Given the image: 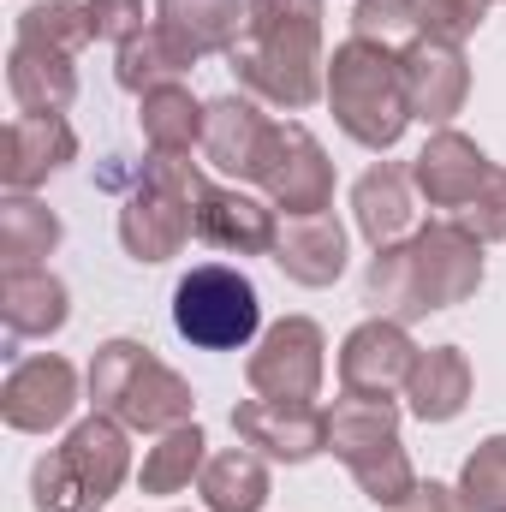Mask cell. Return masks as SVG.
Segmentation results:
<instances>
[{
	"label": "cell",
	"mask_w": 506,
	"mask_h": 512,
	"mask_svg": "<svg viewBox=\"0 0 506 512\" xmlns=\"http://www.w3.org/2000/svg\"><path fill=\"white\" fill-rule=\"evenodd\" d=\"M245 36L322 54V0H251V24H245Z\"/></svg>",
	"instance_id": "31"
},
{
	"label": "cell",
	"mask_w": 506,
	"mask_h": 512,
	"mask_svg": "<svg viewBox=\"0 0 506 512\" xmlns=\"http://www.w3.org/2000/svg\"><path fill=\"white\" fill-rule=\"evenodd\" d=\"M411 364H417V346H411L405 322L370 316L340 346V393H352V399H393L411 382Z\"/></svg>",
	"instance_id": "10"
},
{
	"label": "cell",
	"mask_w": 506,
	"mask_h": 512,
	"mask_svg": "<svg viewBox=\"0 0 506 512\" xmlns=\"http://www.w3.org/2000/svg\"><path fill=\"white\" fill-rule=\"evenodd\" d=\"M453 221H459L477 245H495V239H506V167H495V173H489V185H483V191H477V197H471Z\"/></svg>",
	"instance_id": "35"
},
{
	"label": "cell",
	"mask_w": 506,
	"mask_h": 512,
	"mask_svg": "<svg viewBox=\"0 0 506 512\" xmlns=\"http://www.w3.org/2000/svg\"><path fill=\"white\" fill-rule=\"evenodd\" d=\"M405 405H411V417H423V423H453V417L471 405V358H465L459 346L417 352L411 382H405Z\"/></svg>",
	"instance_id": "23"
},
{
	"label": "cell",
	"mask_w": 506,
	"mask_h": 512,
	"mask_svg": "<svg viewBox=\"0 0 506 512\" xmlns=\"http://www.w3.org/2000/svg\"><path fill=\"white\" fill-rule=\"evenodd\" d=\"M262 197L292 221V215H328L334 209V161L328 149L298 126V120H274V137L262 149L256 167Z\"/></svg>",
	"instance_id": "7"
},
{
	"label": "cell",
	"mask_w": 506,
	"mask_h": 512,
	"mask_svg": "<svg viewBox=\"0 0 506 512\" xmlns=\"http://www.w3.org/2000/svg\"><path fill=\"white\" fill-rule=\"evenodd\" d=\"M328 453L358 477V489L376 507H399L417 495V471L399 441V405L393 399H352L340 393L328 411Z\"/></svg>",
	"instance_id": "4"
},
{
	"label": "cell",
	"mask_w": 506,
	"mask_h": 512,
	"mask_svg": "<svg viewBox=\"0 0 506 512\" xmlns=\"http://www.w3.org/2000/svg\"><path fill=\"white\" fill-rule=\"evenodd\" d=\"M364 304L387 316V322H417V316H429V286H423V268H417V251H411V239L405 245H381L370 256V268H364Z\"/></svg>",
	"instance_id": "24"
},
{
	"label": "cell",
	"mask_w": 506,
	"mask_h": 512,
	"mask_svg": "<svg viewBox=\"0 0 506 512\" xmlns=\"http://www.w3.org/2000/svg\"><path fill=\"white\" fill-rule=\"evenodd\" d=\"M459 501L465 512H506V435L477 441V453L459 471Z\"/></svg>",
	"instance_id": "32"
},
{
	"label": "cell",
	"mask_w": 506,
	"mask_h": 512,
	"mask_svg": "<svg viewBox=\"0 0 506 512\" xmlns=\"http://www.w3.org/2000/svg\"><path fill=\"white\" fill-rule=\"evenodd\" d=\"M72 405H78V370H72L66 358H54V352L12 364V376L0 387V417H6V429H18V435H48V429H60V423L72 417Z\"/></svg>",
	"instance_id": "11"
},
{
	"label": "cell",
	"mask_w": 506,
	"mask_h": 512,
	"mask_svg": "<svg viewBox=\"0 0 506 512\" xmlns=\"http://www.w3.org/2000/svg\"><path fill=\"white\" fill-rule=\"evenodd\" d=\"M197 489H203V507L209 512H262V501H268V465H262L256 447H221V453H209Z\"/></svg>",
	"instance_id": "27"
},
{
	"label": "cell",
	"mask_w": 506,
	"mask_h": 512,
	"mask_svg": "<svg viewBox=\"0 0 506 512\" xmlns=\"http://www.w3.org/2000/svg\"><path fill=\"white\" fill-rule=\"evenodd\" d=\"M387 512H465V501H459V489L417 483V495H411V501H399V507H387Z\"/></svg>",
	"instance_id": "37"
},
{
	"label": "cell",
	"mask_w": 506,
	"mask_h": 512,
	"mask_svg": "<svg viewBox=\"0 0 506 512\" xmlns=\"http://www.w3.org/2000/svg\"><path fill=\"white\" fill-rule=\"evenodd\" d=\"M489 173H495V161L453 126H441L423 143V155L411 161V185H417V197H423L429 209H441V221H453V215L489 185Z\"/></svg>",
	"instance_id": "12"
},
{
	"label": "cell",
	"mask_w": 506,
	"mask_h": 512,
	"mask_svg": "<svg viewBox=\"0 0 506 512\" xmlns=\"http://www.w3.org/2000/svg\"><path fill=\"white\" fill-rule=\"evenodd\" d=\"M233 435L286 465H304L316 453H328V405L316 399H239L233 411Z\"/></svg>",
	"instance_id": "9"
},
{
	"label": "cell",
	"mask_w": 506,
	"mask_h": 512,
	"mask_svg": "<svg viewBox=\"0 0 506 512\" xmlns=\"http://www.w3.org/2000/svg\"><path fill=\"white\" fill-rule=\"evenodd\" d=\"M90 6V36L96 42H131L143 24V0H84Z\"/></svg>",
	"instance_id": "36"
},
{
	"label": "cell",
	"mask_w": 506,
	"mask_h": 512,
	"mask_svg": "<svg viewBox=\"0 0 506 512\" xmlns=\"http://www.w3.org/2000/svg\"><path fill=\"white\" fill-rule=\"evenodd\" d=\"M399 78H405V102H411V120L423 126H453V114L465 108L471 96V66L453 42H435V36H417L405 54H399Z\"/></svg>",
	"instance_id": "13"
},
{
	"label": "cell",
	"mask_w": 506,
	"mask_h": 512,
	"mask_svg": "<svg viewBox=\"0 0 506 512\" xmlns=\"http://www.w3.org/2000/svg\"><path fill=\"white\" fill-rule=\"evenodd\" d=\"M328 108H334V120L340 131L352 137V143H364V149H393L405 126H411V102H405V78H399V54L393 48H381V42H364V36H352V42H340L334 54H328Z\"/></svg>",
	"instance_id": "2"
},
{
	"label": "cell",
	"mask_w": 506,
	"mask_h": 512,
	"mask_svg": "<svg viewBox=\"0 0 506 512\" xmlns=\"http://www.w3.org/2000/svg\"><path fill=\"white\" fill-rule=\"evenodd\" d=\"M328 376V340L310 316H280L262 340H256L251 364H245V382L256 399H316Z\"/></svg>",
	"instance_id": "8"
},
{
	"label": "cell",
	"mask_w": 506,
	"mask_h": 512,
	"mask_svg": "<svg viewBox=\"0 0 506 512\" xmlns=\"http://www.w3.org/2000/svg\"><path fill=\"white\" fill-rule=\"evenodd\" d=\"M60 245V215L48 203H36L30 191H12L0 203V262L6 268H24V262H42Z\"/></svg>",
	"instance_id": "28"
},
{
	"label": "cell",
	"mask_w": 506,
	"mask_h": 512,
	"mask_svg": "<svg viewBox=\"0 0 506 512\" xmlns=\"http://www.w3.org/2000/svg\"><path fill=\"white\" fill-rule=\"evenodd\" d=\"M203 465H209L203 429H197V423H179V429H167V435L143 453L137 483H143V495H179V489H191V477H203Z\"/></svg>",
	"instance_id": "29"
},
{
	"label": "cell",
	"mask_w": 506,
	"mask_h": 512,
	"mask_svg": "<svg viewBox=\"0 0 506 512\" xmlns=\"http://www.w3.org/2000/svg\"><path fill=\"white\" fill-rule=\"evenodd\" d=\"M191 66H197V54H191L173 30L149 24V30H137L131 42H120L114 78H120V90H131V96H149V90H161V84H179Z\"/></svg>",
	"instance_id": "25"
},
{
	"label": "cell",
	"mask_w": 506,
	"mask_h": 512,
	"mask_svg": "<svg viewBox=\"0 0 506 512\" xmlns=\"http://www.w3.org/2000/svg\"><path fill=\"white\" fill-rule=\"evenodd\" d=\"M66 316H72V298L54 268H42V262L0 268V322L12 340H48L66 328Z\"/></svg>",
	"instance_id": "17"
},
{
	"label": "cell",
	"mask_w": 506,
	"mask_h": 512,
	"mask_svg": "<svg viewBox=\"0 0 506 512\" xmlns=\"http://www.w3.org/2000/svg\"><path fill=\"white\" fill-rule=\"evenodd\" d=\"M411 251L429 286V310H453L465 298H477L483 286V245L459 227V221H429L411 233Z\"/></svg>",
	"instance_id": "15"
},
{
	"label": "cell",
	"mask_w": 506,
	"mask_h": 512,
	"mask_svg": "<svg viewBox=\"0 0 506 512\" xmlns=\"http://www.w3.org/2000/svg\"><path fill=\"white\" fill-rule=\"evenodd\" d=\"M131 471V441L126 423L108 411L84 417L66 429L60 447H48L30 471V507L36 512H96L114 501V489Z\"/></svg>",
	"instance_id": "1"
},
{
	"label": "cell",
	"mask_w": 506,
	"mask_h": 512,
	"mask_svg": "<svg viewBox=\"0 0 506 512\" xmlns=\"http://www.w3.org/2000/svg\"><path fill=\"white\" fill-rule=\"evenodd\" d=\"M155 24L173 30L197 60L233 54L245 24H251V0H155Z\"/></svg>",
	"instance_id": "22"
},
{
	"label": "cell",
	"mask_w": 506,
	"mask_h": 512,
	"mask_svg": "<svg viewBox=\"0 0 506 512\" xmlns=\"http://www.w3.org/2000/svg\"><path fill=\"white\" fill-rule=\"evenodd\" d=\"M12 42H36V48H54V54L78 60V48L96 42L90 36V6L84 0H36V6L18 12V36Z\"/></svg>",
	"instance_id": "30"
},
{
	"label": "cell",
	"mask_w": 506,
	"mask_h": 512,
	"mask_svg": "<svg viewBox=\"0 0 506 512\" xmlns=\"http://www.w3.org/2000/svg\"><path fill=\"white\" fill-rule=\"evenodd\" d=\"M197 191L203 167L191 155H149L137 191L120 209V245L137 262H167L197 239Z\"/></svg>",
	"instance_id": "5"
},
{
	"label": "cell",
	"mask_w": 506,
	"mask_h": 512,
	"mask_svg": "<svg viewBox=\"0 0 506 512\" xmlns=\"http://www.w3.org/2000/svg\"><path fill=\"white\" fill-rule=\"evenodd\" d=\"M173 328L191 346H203V352H239V346H251L256 328H262L256 286L239 268H227V262L191 268L173 286Z\"/></svg>",
	"instance_id": "6"
},
{
	"label": "cell",
	"mask_w": 506,
	"mask_h": 512,
	"mask_svg": "<svg viewBox=\"0 0 506 512\" xmlns=\"http://www.w3.org/2000/svg\"><path fill=\"white\" fill-rule=\"evenodd\" d=\"M268 137H274V120L262 114L256 96H221V102H209V126H203L197 149L209 155V167H221L233 179H256Z\"/></svg>",
	"instance_id": "18"
},
{
	"label": "cell",
	"mask_w": 506,
	"mask_h": 512,
	"mask_svg": "<svg viewBox=\"0 0 506 512\" xmlns=\"http://www.w3.org/2000/svg\"><path fill=\"white\" fill-rule=\"evenodd\" d=\"M274 262L298 286H334L346 274V227L334 221V209L328 215H292V221H280Z\"/></svg>",
	"instance_id": "20"
},
{
	"label": "cell",
	"mask_w": 506,
	"mask_h": 512,
	"mask_svg": "<svg viewBox=\"0 0 506 512\" xmlns=\"http://www.w3.org/2000/svg\"><path fill=\"white\" fill-rule=\"evenodd\" d=\"M6 90H12L18 114H66L72 96H78V66H72V54L36 48V42H12Z\"/></svg>",
	"instance_id": "21"
},
{
	"label": "cell",
	"mask_w": 506,
	"mask_h": 512,
	"mask_svg": "<svg viewBox=\"0 0 506 512\" xmlns=\"http://www.w3.org/2000/svg\"><path fill=\"white\" fill-rule=\"evenodd\" d=\"M352 215H358V233L370 245H405L417 233V185H411V167L399 161H376L358 185H352Z\"/></svg>",
	"instance_id": "19"
},
{
	"label": "cell",
	"mask_w": 506,
	"mask_h": 512,
	"mask_svg": "<svg viewBox=\"0 0 506 512\" xmlns=\"http://www.w3.org/2000/svg\"><path fill=\"white\" fill-rule=\"evenodd\" d=\"M66 161H78V131L66 126V114H12L6 120V161H0L6 191H36Z\"/></svg>",
	"instance_id": "16"
},
{
	"label": "cell",
	"mask_w": 506,
	"mask_h": 512,
	"mask_svg": "<svg viewBox=\"0 0 506 512\" xmlns=\"http://www.w3.org/2000/svg\"><path fill=\"white\" fill-rule=\"evenodd\" d=\"M90 399H96V411H108L114 423L143 429V435H167V429L191 423V405H197L185 376L167 370L137 340H108L90 358Z\"/></svg>",
	"instance_id": "3"
},
{
	"label": "cell",
	"mask_w": 506,
	"mask_h": 512,
	"mask_svg": "<svg viewBox=\"0 0 506 512\" xmlns=\"http://www.w3.org/2000/svg\"><path fill=\"white\" fill-rule=\"evenodd\" d=\"M137 126H143L149 155H191V143H203L209 108H203L185 84H161V90H149V96H143Z\"/></svg>",
	"instance_id": "26"
},
{
	"label": "cell",
	"mask_w": 506,
	"mask_h": 512,
	"mask_svg": "<svg viewBox=\"0 0 506 512\" xmlns=\"http://www.w3.org/2000/svg\"><path fill=\"white\" fill-rule=\"evenodd\" d=\"M197 239L215 245V251L274 256V239H280L274 203H262L239 185H209L203 179V191H197Z\"/></svg>",
	"instance_id": "14"
},
{
	"label": "cell",
	"mask_w": 506,
	"mask_h": 512,
	"mask_svg": "<svg viewBox=\"0 0 506 512\" xmlns=\"http://www.w3.org/2000/svg\"><path fill=\"white\" fill-rule=\"evenodd\" d=\"M489 18V0H417V24H423V36H435V42H465V36H477V24Z\"/></svg>",
	"instance_id": "34"
},
{
	"label": "cell",
	"mask_w": 506,
	"mask_h": 512,
	"mask_svg": "<svg viewBox=\"0 0 506 512\" xmlns=\"http://www.w3.org/2000/svg\"><path fill=\"white\" fill-rule=\"evenodd\" d=\"M352 36L405 54V48L423 36V24H417V0H358V6H352Z\"/></svg>",
	"instance_id": "33"
}]
</instances>
